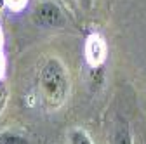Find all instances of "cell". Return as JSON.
<instances>
[{
  "label": "cell",
  "mask_w": 146,
  "mask_h": 144,
  "mask_svg": "<svg viewBox=\"0 0 146 144\" xmlns=\"http://www.w3.org/2000/svg\"><path fill=\"white\" fill-rule=\"evenodd\" d=\"M40 89L45 101L50 106H59L64 102L70 92V80L66 75V69L59 59L50 57L44 64L40 71Z\"/></svg>",
  "instance_id": "cell-1"
},
{
  "label": "cell",
  "mask_w": 146,
  "mask_h": 144,
  "mask_svg": "<svg viewBox=\"0 0 146 144\" xmlns=\"http://www.w3.org/2000/svg\"><path fill=\"white\" fill-rule=\"evenodd\" d=\"M33 17H35V23L38 26H44V28H56V26H61L64 23L59 7L50 4V2L40 4L35 9Z\"/></svg>",
  "instance_id": "cell-2"
},
{
  "label": "cell",
  "mask_w": 146,
  "mask_h": 144,
  "mask_svg": "<svg viewBox=\"0 0 146 144\" xmlns=\"http://www.w3.org/2000/svg\"><path fill=\"white\" fill-rule=\"evenodd\" d=\"M85 57H87V63L92 68H98L104 63V59H106V44H104L101 35H90L87 38Z\"/></svg>",
  "instance_id": "cell-3"
},
{
  "label": "cell",
  "mask_w": 146,
  "mask_h": 144,
  "mask_svg": "<svg viewBox=\"0 0 146 144\" xmlns=\"http://www.w3.org/2000/svg\"><path fill=\"white\" fill-rule=\"evenodd\" d=\"M113 144H132V137L129 132V127L127 123H118V127L115 130V142Z\"/></svg>",
  "instance_id": "cell-4"
},
{
  "label": "cell",
  "mask_w": 146,
  "mask_h": 144,
  "mask_svg": "<svg viewBox=\"0 0 146 144\" xmlns=\"http://www.w3.org/2000/svg\"><path fill=\"white\" fill-rule=\"evenodd\" d=\"M68 139H70V144H92V141L87 135V132L82 130V129H73L70 132Z\"/></svg>",
  "instance_id": "cell-5"
},
{
  "label": "cell",
  "mask_w": 146,
  "mask_h": 144,
  "mask_svg": "<svg viewBox=\"0 0 146 144\" xmlns=\"http://www.w3.org/2000/svg\"><path fill=\"white\" fill-rule=\"evenodd\" d=\"M0 144H28V141L23 135H17L12 132H4V134H0Z\"/></svg>",
  "instance_id": "cell-6"
},
{
  "label": "cell",
  "mask_w": 146,
  "mask_h": 144,
  "mask_svg": "<svg viewBox=\"0 0 146 144\" xmlns=\"http://www.w3.org/2000/svg\"><path fill=\"white\" fill-rule=\"evenodd\" d=\"M5 2L9 4L11 9H21V7L26 4V0H5Z\"/></svg>",
  "instance_id": "cell-7"
},
{
  "label": "cell",
  "mask_w": 146,
  "mask_h": 144,
  "mask_svg": "<svg viewBox=\"0 0 146 144\" xmlns=\"http://www.w3.org/2000/svg\"><path fill=\"white\" fill-rule=\"evenodd\" d=\"M92 2H94V0H78L80 7H82V9H85V11H89L90 7H92Z\"/></svg>",
  "instance_id": "cell-8"
},
{
  "label": "cell",
  "mask_w": 146,
  "mask_h": 144,
  "mask_svg": "<svg viewBox=\"0 0 146 144\" xmlns=\"http://www.w3.org/2000/svg\"><path fill=\"white\" fill-rule=\"evenodd\" d=\"M4 69H5V61H4V56H2V52H0V77L4 75Z\"/></svg>",
  "instance_id": "cell-9"
},
{
  "label": "cell",
  "mask_w": 146,
  "mask_h": 144,
  "mask_svg": "<svg viewBox=\"0 0 146 144\" xmlns=\"http://www.w3.org/2000/svg\"><path fill=\"white\" fill-rule=\"evenodd\" d=\"M2 40L4 38H2V31H0V49H2Z\"/></svg>",
  "instance_id": "cell-10"
}]
</instances>
